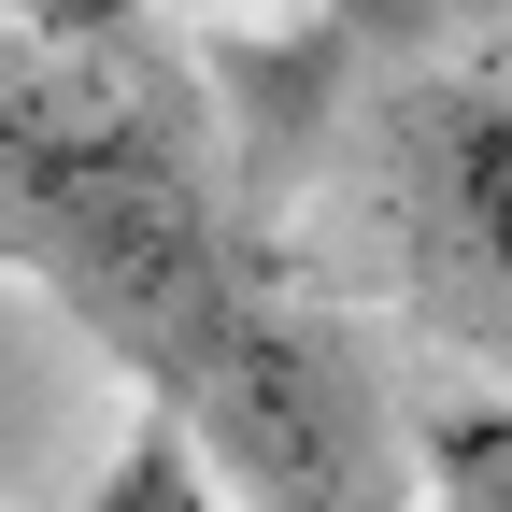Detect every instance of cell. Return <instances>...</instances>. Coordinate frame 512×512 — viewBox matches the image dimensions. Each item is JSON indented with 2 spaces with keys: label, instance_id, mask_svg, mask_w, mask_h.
<instances>
[{
  "label": "cell",
  "instance_id": "6da1fadb",
  "mask_svg": "<svg viewBox=\"0 0 512 512\" xmlns=\"http://www.w3.org/2000/svg\"><path fill=\"white\" fill-rule=\"evenodd\" d=\"M0 200H15L43 271L114 342L200 370V342L228 328L214 200L185 171L171 114L128 86V57H72V43H15L0 29Z\"/></svg>",
  "mask_w": 512,
  "mask_h": 512
},
{
  "label": "cell",
  "instance_id": "5b68a950",
  "mask_svg": "<svg viewBox=\"0 0 512 512\" xmlns=\"http://www.w3.org/2000/svg\"><path fill=\"white\" fill-rule=\"evenodd\" d=\"M413 512H512V399H441L413 427Z\"/></svg>",
  "mask_w": 512,
  "mask_h": 512
},
{
  "label": "cell",
  "instance_id": "3957f363",
  "mask_svg": "<svg viewBox=\"0 0 512 512\" xmlns=\"http://www.w3.org/2000/svg\"><path fill=\"white\" fill-rule=\"evenodd\" d=\"M200 384H214V441H242L299 512H370L356 498V413H342V370L313 356L271 313H228L200 342Z\"/></svg>",
  "mask_w": 512,
  "mask_h": 512
},
{
  "label": "cell",
  "instance_id": "8992f818",
  "mask_svg": "<svg viewBox=\"0 0 512 512\" xmlns=\"http://www.w3.org/2000/svg\"><path fill=\"white\" fill-rule=\"evenodd\" d=\"M15 43H72V57H128L143 43V0H0Z\"/></svg>",
  "mask_w": 512,
  "mask_h": 512
},
{
  "label": "cell",
  "instance_id": "277c9868",
  "mask_svg": "<svg viewBox=\"0 0 512 512\" xmlns=\"http://www.w3.org/2000/svg\"><path fill=\"white\" fill-rule=\"evenodd\" d=\"M72 512H228V470H214V441L185 427V413H143V427L86 470Z\"/></svg>",
  "mask_w": 512,
  "mask_h": 512
},
{
  "label": "cell",
  "instance_id": "7a4b0ae2",
  "mask_svg": "<svg viewBox=\"0 0 512 512\" xmlns=\"http://www.w3.org/2000/svg\"><path fill=\"white\" fill-rule=\"evenodd\" d=\"M384 185H399V242L427 299L456 313L484 356H512V86L441 72L384 114Z\"/></svg>",
  "mask_w": 512,
  "mask_h": 512
}]
</instances>
